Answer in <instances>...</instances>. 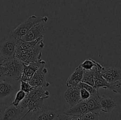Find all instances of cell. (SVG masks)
<instances>
[{
  "label": "cell",
  "instance_id": "21",
  "mask_svg": "<svg viewBox=\"0 0 121 120\" xmlns=\"http://www.w3.org/2000/svg\"><path fill=\"white\" fill-rule=\"evenodd\" d=\"M121 80L119 81H113V82H109V90L112 91V92L115 93H121Z\"/></svg>",
  "mask_w": 121,
  "mask_h": 120
},
{
  "label": "cell",
  "instance_id": "13",
  "mask_svg": "<svg viewBox=\"0 0 121 120\" xmlns=\"http://www.w3.org/2000/svg\"><path fill=\"white\" fill-rule=\"evenodd\" d=\"M80 89L78 86L75 87H68L65 92L64 97L66 102L69 105L70 108L75 105L81 101Z\"/></svg>",
  "mask_w": 121,
  "mask_h": 120
},
{
  "label": "cell",
  "instance_id": "29",
  "mask_svg": "<svg viewBox=\"0 0 121 120\" xmlns=\"http://www.w3.org/2000/svg\"><path fill=\"white\" fill-rule=\"evenodd\" d=\"M5 60H6V59L5 58H4L3 56H2V55L0 54V65H2V64H3L4 61Z\"/></svg>",
  "mask_w": 121,
  "mask_h": 120
},
{
  "label": "cell",
  "instance_id": "2",
  "mask_svg": "<svg viewBox=\"0 0 121 120\" xmlns=\"http://www.w3.org/2000/svg\"><path fill=\"white\" fill-rule=\"evenodd\" d=\"M20 89V81L7 76L0 77V103L9 105L15 94Z\"/></svg>",
  "mask_w": 121,
  "mask_h": 120
},
{
  "label": "cell",
  "instance_id": "6",
  "mask_svg": "<svg viewBox=\"0 0 121 120\" xmlns=\"http://www.w3.org/2000/svg\"><path fill=\"white\" fill-rule=\"evenodd\" d=\"M18 40L9 32L0 40V54L5 59L14 57Z\"/></svg>",
  "mask_w": 121,
  "mask_h": 120
},
{
  "label": "cell",
  "instance_id": "30",
  "mask_svg": "<svg viewBox=\"0 0 121 120\" xmlns=\"http://www.w3.org/2000/svg\"></svg>",
  "mask_w": 121,
  "mask_h": 120
},
{
  "label": "cell",
  "instance_id": "14",
  "mask_svg": "<svg viewBox=\"0 0 121 120\" xmlns=\"http://www.w3.org/2000/svg\"><path fill=\"white\" fill-rule=\"evenodd\" d=\"M100 94L99 91H97L93 94H91L90 97L86 101L89 111L99 114L101 111L100 98Z\"/></svg>",
  "mask_w": 121,
  "mask_h": 120
},
{
  "label": "cell",
  "instance_id": "12",
  "mask_svg": "<svg viewBox=\"0 0 121 120\" xmlns=\"http://www.w3.org/2000/svg\"><path fill=\"white\" fill-rule=\"evenodd\" d=\"M100 74L108 82L121 80V70L115 67H102Z\"/></svg>",
  "mask_w": 121,
  "mask_h": 120
},
{
  "label": "cell",
  "instance_id": "17",
  "mask_svg": "<svg viewBox=\"0 0 121 120\" xmlns=\"http://www.w3.org/2000/svg\"><path fill=\"white\" fill-rule=\"evenodd\" d=\"M100 103L101 111L106 113L111 112L117 106V102L115 99L105 95H100Z\"/></svg>",
  "mask_w": 121,
  "mask_h": 120
},
{
  "label": "cell",
  "instance_id": "24",
  "mask_svg": "<svg viewBox=\"0 0 121 120\" xmlns=\"http://www.w3.org/2000/svg\"><path fill=\"white\" fill-rule=\"evenodd\" d=\"M78 87H79L80 89H81V88H83V89H86V90H87V91L89 92L91 94H93V93L95 92L96 91H98V90H96V89L95 88V87H93V86H91L90 85L84 83V82H80V83L78 84Z\"/></svg>",
  "mask_w": 121,
  "mask_h": 120
},
{
  "label": "cell",
  "instance_id": "15",
  "mask_svg": "<svg viewBox=\"0 0 121 120\" xmlns=\"http://www.w3.org/2000/svg\"><path fill=\"white\" fill-rule=\"evenodd\" d=\"M84 69L82 67L79 65L76 68L75 70L71 74L66 81V85L67 87H75L78 85L79 83L82 81L83 74Z\"/></svg>",
  "mask_w": 121,
  "mask_h": 120
},
{
  "label": "cell",
  "instance_id": "11",
  "mask_svg": "<svg viewBox=\"0 0 121 120\" xmlns=\"http://www.w3.org/2000/svg\"><path fill=\"white\" fill-rule=\"evenodd\" d=\"M24 111L20 105L14 106L10 104L6 108L1 120H21L24 115Z\"/></svg>",
  "mask_w": 121,
  "mask_h": 120
},
{
  "label": "cell",
  "instance_id": "10",
  "mask_svg": "<svg viewBox=\"0 0 121 120\" xmlns=\"http://www.w3.org/2000/svg\"><path fill=\"white\" fill-rule=\"evenodd\" d=\"M45 64H46V61L42 60L41 59H40L34 62H31L29 64H23L22 73L20 81L28 82L34 73L37 71V69L40 67Z\"/></svg>",
  "mask_w": 121,
  "mask_h": 120
},
{
  "label": "cell",
  "instance_id": "16",
  "mask_svg": "<svg viewBox=\"0 0 121 120\" xmlns=\"http://www.w3.org/2000/svg\"><path fill=\"white\" fill-rule=\"evenodd\" d=\"M87 112H89V110L86 101L81 100L75 105L70 107L66 113L70 115L81 116Z\"/></svg>",
  "mask_w": 121,
  "mask_h": 120
},
{
  "label": "cell",
  "instance_id": "5",
  "mask_svg": "<svg viewBox=\"0 0 121 120\" xmlns=\"http://www.w3.org/2000/svg\"><path fill=\"white\" fill-rule=\"evenodd\" d=\"M23 64L21 61L15 57L6 59L2 64L5 68L4 76L20 81L22 73Z\"/></svg>",
  "mask_w": 121,
  "mask_h": 120
},
{
  "label": "cell",
  "instance_id": "8",
  "mask_svg": "<svg viewBox=\"0 0 121 120\" xmlns=\"http://www.w3.org/2000/svg\"><path fill=\"white\" fill-rule=\"evenodd\" d=\"M44 65H43L40 67L28 81V83L31 87L46 88L50 86V83L46 80V76L48 72V69Z\"/></svg>",
  "mask_w": 121,
  "mask_h": 120
},
{
  "label": "cell",
  "instance_id": "18",
  "mask_svg": "<svg viewBox=\"0 0 121 120\" xmlns=\"http://www.w3.org/2000/svg\"><path fill=\"white\" fill-rule=\"evenodd\" d=\"M95 67L91 70H84L82 80L81 82L87 84L91 86H94Z\"/></svg>",
  "mask_w": 121,
  "mask_h": 120
},
{
  "label": "cell",
  "instance_id": "20",
  "mask_svg": "<svg viewBox=\"0 0 121 120\" xmlns=\"http://www.w3.org/2000/svg\"><path fill=\"white\" fill-rule=\"evenodd\" d=\"M26 94L24 92L22 91L21 89L18 90L17 92L16 93V94H15L14 100H13V101L11 104L13 105L14 106H18L20 104V102L24 99V98L26 97Z\"/></svg>",
  "mask_w": 121,
  "mask_h": 120
},
{
  "label": "cell",
  "instance_id": "22",
  "mask_svg": "<svg viewBox=\"0 0 121 120\" xmlns=\"http://www.w3.org/2000/svg\"><path fill=\"white\" fill-rule=\"evenodd\" d=\"M59 120H80V116L70 115L66 112L57 114Z\"/></svg>",
  "mask_w": 121,
  "mask_h": 120
},
{
  "label": "cell",
  "instance_id": "26",
  "mask_svg": "<svg viewBox=\"0 0 121 120\" xmlns=\"http://www.w3.org/2000/svg\"><path fill=\"white\" fill-rule=\"evenodd\" d=\"M91 95V94H90L89 92L87 91L86 89H83V88H81L80 89V95L81 100L86 101L90 97Z\"/></svg>",
  "mask_w": 121,
  "mask_h": 120
},
{
  "label": "cell",
  "instance_id": "4",
  "mask_svg": "<svg viewBox=\"0 0 121 120\" xmlns=\"http://www.w3.org/2000/svg\"><path fill=\"white\" fill-rule=\"evenodd\" d=\"M48 20V18L47 16L41 17V16H37L35 15H33L29 16L23 22L20 24L14 30L11 31V33L18 41L33 26L41 22L46 23Z\"/></svg>",
  "mask_w": 121,
  "mask_h": 120
},
{
  "label": "cell",
  "instance_id": "7",
  "mask_svg": "<svg viewBox=\"0 0 121 120\" xmlns=\"http://www.w3.org/2000/svg\"><path fill=\"white\" fill-rule=\"evenodd\" d=\"M58 111L54 108L44 105L41 108L33 112H26L24 117L28 118L27 120H53L57 114Z\"/></svg>",
  "mask_w": 121,
  "mask_h": 120
},
{
  "label": "cell",
  "instance_id": "25",
  "mask_svg": "<svg viewBox=\"0 0 121 120\" xmlns=\"http://www.w3.org/2000/svg\"><path fill=\"white\" fill-rule=\"evenodd\" d=\"M32 87L28 82L20 81V89L24 92L26 94H28L31 89Z\"/></svg>",
  "mask_w": 121,
  "mask_h": 120
},
{
  "label": "cell",
  "instance_id": "23",
  "mask_svg": "<svg viewBox=\"0 0 121 120\" xmlns=\"http://www.w3.org/2000/svg\"><path fill=\"white\" fill-rule=\"evenodd\" d=\"M99 114L89 111L80 116V120H99Z\"/></svg>",
  "mask_w": 121,
  "mask_h": 120
},
{
  "label": "cell",
  "instance_id": "19",
  "mask_svg": "<svg viewBox=\"0 0 121 120\" xmlns=\"http://www.w3.org/2000/svg\"><path fill=\"white\" fill-rule=\"evenodd\" d=\"M80 66L82 67L84 70H91V69H93L94 67L99 68V67H101L102 65L100 64H99V62L95 61V60L88 58L85 60L80 64Z\"/></svg>",
  "mask_w": 121,
  "mask_h": 120
},
{
  "label": "cell",
  "instance_id": "27",
  "mask_svg": "<svg viewBox=\"0 0 121 120\" xmlns=\"http://www.w3.org/2000/svg\"><path fill=\"white\" fill-rule=\"evenodd\" d=\"M7 106L8 105H5L0 103V120L2 118V115H3L4 112Z\"/></svg>",
  "mask_w": 121,
  "mask_h": 120
},
{
  "label": "cell",
  "instance_id": "1",
  "mask_svg": "<svg viewBox=\"0 0 121 120\" xmlns=\"http://www.w3.org/2000/svg\"><path fill=\"white\" fill-rule=\"evenodd\" d=\"M50 96L49 92L43 87H32L30 92L26 94V97L20 105L24 110L30 112L41 108L44 105V101Z\"/></svg>",
  "mask_w": 121,
  "mask_h": 120
},
{
  "label": "cell",
  "instance_id": "9",
  "mask_svg": "<svg viewBox=\"0 0 121 120\" xmlns=\"http://www.w3.org/2000/svg\"><path fill=\"white\" fill-rule=\"evenodd\" d=\"M46 32L44 22H41L33 26L21 39L22 42H31L40 37L44 36V34Z\"/></svg>",
  "mask_w": 121,
  "mask_h": 120
},
{
  "label": "cell",
  "instance_id": "3",
  "mask_svg": "<svg viewBox=\"0 0 121 120\" xmlns=\"http://www.w3.org/2000/svg\"><path fill=\"white\" fill-rule=\"evenodd\" d=\"M43 39L40 40L32 49L25 52L15 51L14 57L21 61L24 64H29L41 59L43 48H44Z\"/></svg>",
  "mask_w": 121,
  "mask_h": 120
},
{
  "label": "cell",
  "instance_id": "28",
  "mask_svg": "<svg viewBox=\"0 0 121 120\" xmlns=\"http://www.w3.org/2000/svg\"><path fill=\"white\" fill-rule=\"evenodd\" d=\"M5 74V68L2 65H0V77L2 76H4Z\"/></svg>",
  "mask_w": 121,
  "mask_h": 120
}]
</instances>
